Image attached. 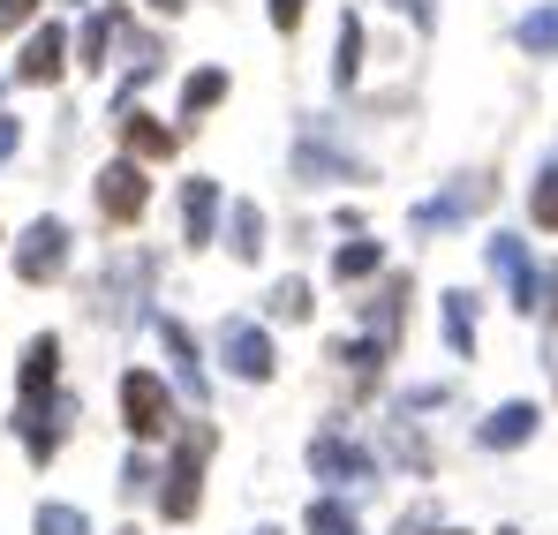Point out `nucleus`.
I'll return each mask as SVG.
<instances>
[{"instance_id":"4468645a","label":"nucleus","mask_w":558,"mask_h":535,"mask_svg":"<svg viewBox=\"0 0 558 535\" xmlns=\"http://www.w3.org/2000/svg\"><path fill=\"white\" fill-rule=\"evenodd\" d=\"M53 377H61V340H53V332H38V340L23 348V392H15V400H46V392H53Z\"/></svg>"},{"instance_id":"2f4dec72","label":"nucleus","mask_w":558,"mask_h":535,"mask_svg":"<svg viewBox=\"0 0 558 535\" xmlns=\"http://www.w3.org/2000/svg\"><path fill=\"white\" fill-rule=\"evenodd\" d=\"M31 8H38V0H0V23H23Z\"/></svg>"},{"instance_id":"20e7f679","label":"nucleus","mask_w":558,"mask_h":535,"mask_svg":"<svg viewBox=\"0 0 558 535\" xmlns=\"http://www.w3.org/2000/svg\"><path fill=\"white\" fill-rule=\"evenodd\" d=\"M144 204H151V181H144L136 159H113V167L98 174V211H106L113 227H136V219H144Z\"/></svg>"},{"instance_id":"7ed1b4c3","label":"nucleus","mask_w":558,"mask_h":535,"mask_svg":"<svg viewBox=\"0 0 558 535\" xmlns=\"http://www.w3.org/2000/svg\"><path fill=\"white\" fill-rule=\"evenodd\" d=\"M61 265H69V227H61V219L23 227V242H15V279L46 287V279H61Z\"/></svg>"},{"instance_id":"f8f14e48","label":"nucleus","mask_w":558,"mask_h":535,"mask_svg":"<svg viewBox=\"0 0 558 535\" xmlns=\"http://www.w3.org/2000/svg\"><path fill=\"white\" fill-rule=\"evenodd\" d=\"M294 174H302V181H371V167H363V159H348V151H332V144H317V136H302Z\"/></svg>"},{"instance_id":"a878e982","label":"nucleus","mask_w":558,"mask_h":535,"mask_svg":"<svg viewBox=\"0 0 558 535\" xmlns=\"http://www.w3.org/2000/svg\"><path fill=\"white\" fill-rule=\"evenodd\" d=\"M529 211H536V227H544V234H558V167L544 181H536V196H529Z\"/></svg>"},{"instance_id":"c9c22d12","label":"nucleus","mask_w":558,"mask_h":535,"mask_svg":"<svg viewBox=\"0 0 558 535\" xmlns=\"http://www.w3.org/2000/svg\"><path fill=\"white\" fill-rule=\"evenodd\" d=\"M69 8H84V0H69Z\"/></svg>"},{"instance_id":"b1692460","label":"nucleus","mask_w":558,"mask_h":535,"mask_svg":"<svg viewBox=\"0 0 558 535\" xmlns=\"http://www.w3.org/2000/svg\"><path fill=\"white\" fill-rule=\"evenodd\" d=\"M310 535H363V528H355V513H348L340 498H317V506H310Z\"/></svg>"},{"instance_id":"aec40b11","label":"nucleus","mask_w":558,"mask_h":535,"mask_svg":"<svg viewBox=\"0 0 558 535\" xmlns=\"http://www.w3.org/2000/svg\"><path fill=\"white\" fill-rule=\"evenodd\" d=\"M121 136H129L136 159H167V151H174V136H167L159 121H144V113H121Z\"/></svg>"},{"instance_id":"4c0bfd02","label":"nucleus","mask_w":558,"mask_h":535,"mask_svg":"<svg viewBox=\"0 0 558 535\" xmlns=\"http://www.w3.org/2000/svg\"><path fill=\"white\" fill-rule=\"evenodd\" d=\"M446 535H453V528H446Z\"/></svg>"},{"instance_id":"1a4fd4ad","label":"nucleus","mask_w":558,"mask_h":535,"mask_svg":"<svg viewBox=\"0 0 558 535\" xmlns=\"http://www.w3.org/2000/svg\"><path fill=\"white\" fill-rule=\"evenodd\" d=\"M196 498H204V460H196V446H182V452H174V467H167L159 513H167V521H189V513H196Z\"/></svg>"},{"instance_id":"72a5a7b5","label":"nucleus","mask_w":558,"mask_h":535,"mask_svg":"<svg viewBox=\"0 0 558 535\" xmlns=\"http://www.w3.org/2000/svg\"><path fill=\"white\" fill-rule=\"evenodd\" d=\"M544 302H551V309H558V271H551V287H544Z\"/></svg>"},{"instance_id":"bb28decb","label":"nucleus","mask_w":558,"mask_h":535,"mask_svg":"<svg viewBox=\"0 0 558 535\" xmlns=\"http://www.w3.org/2000/svg\"><path fill=\"white\" fill-rule=\"evenodd\" d=\"M302 309H310V287H302V279H279L272 287V317H302Z\"/></svg>"},{"instance_id":"c85d7f7f","label":"nucleus","mask_w":558,"mask_h":535,"mask_svg":"<svg viewBox=\"0 0 558 535\" xmlns=\"http://www.w3.org/2000/svg\"><path fill=\"white\" fill-rule=\"evenodd\" d=\"M121 490H151V460H136V452H129V467H121Z\"/></svg>"},{"instance_id":"393cba45","label":"nucleus","mask_w":558,"mask_h":535,"mask_svg":"<svg viewBox=\"0 0 558 535\" xmlns=\"http://www.w3.org/2000/svg\"><path fill=\"white\" fill-rule=\"evenodd\" d=\"M38 535H92V521L76 506H38Z\"/></svg>"},{"instance_id":"423d86ee","label":"nucleus","mask_w":558,"mask_h":535,"mask_svg":"<svg viewBox=\"0 0 558 535\" xmlns=\"http://www.w3.org/2000/svg\"><path fill=\"white\" fill-rule=\"evenodd\" d=\"M219 355L234 377H250V385H265L279 362H272V332L265 325H250V317H227V332H219Z\"/></svg>"},{"instance_id":"0eeeda50","label":"nucleus","mask_w":558,"mask_h":535,"mask_svg":"<svg viewBox=\"0 0 558 535\" xmlns=\"http://www.w3.org/2000/svg\"><path fill=\"white\" fill-rule=\"evenodd\" d=\"M310 467H317L325 483H371V475H377V452H363L355 438H340V430H325V438L310 446Z\"/></svg>"},{"instance_id":"e433bc0d","label":"nucleus","mask_w":558,"mask_h":535,"mask_svg":"<svg viewBox=\"0 0 558 535\" xmlns=\"http://www.w3.org/2000/svg\"><path fill=\"white\" fill-rule=\"evenodd\" d=\"M257 535H272V528H257Z\"/></svg>"},{"instance_id":"6ab92c4d","label":"nucleus","mask_w":558,"mask_h":535,"mask_svg":"<svg viewBox=\"0 0 558 535\" xmlns=\"http://www.w3.org/2000/svg\"><path fill=\"white\" fill-rule=\"evenodd\" d=\"M219 98H227V69H196V76L182 84V121H196V113H211Z\"/></svg>"},{"instance_id":"5701e85b","label":"nucleus","mask_w":558,"mask_h":535,"mask_svg":"<svg viewBox=\"0 0 558 535\" xmlns=\"http://www.w3.org/2000/svg\"><path fill=\"white\" fill-rule=\"evenodd\" d=\"M377 265H385V250H377L371 234H363V242H348V250L332 257V271H340V279H371Z\"/></svg>"},{"instance_id":"ddd939ff","label":"nucleus","mask_w":558,"mask_h":535,"mask_svg":"<svg viewBox=\"0 0 558 535\" xmlns=\"http://www.w3.org/2000/svg\"><path fill=\"white\" fill-rule=\"evenodd\" d=\"M182 227H189V242H196V250L219 234V181H204V174L182 181Z\"/></svg>"},{"instance_id":"6e6552de","label":"nucleus","mask_w":558,"mask_h":535,"mask_svg":"<svg viewBox=\"0 0 558 535\" xmlns=\"http://www.w3.org/2000/svg\"><path fill=\"white\" fill-rule=\"evenodd\" d=\"M483 196H490V181H453V189H446V196H423V204H415V227H423V234H446V227H461L468 211H475V204H483Z\"/></svg>"},{"instance_id":"7c9ffc66","label":"nucleus","mask_w":558,"mask_h":535,"mask_svg":"<svg viewBox=\"0 0 558 535\" xmlns=\"http://www.w3.org/2000/svg\"><path fill=\"white\" fill-rule=\"evenodd\" d=\"M15 136H23V129H15V113H0V167H8V151H15Z\"/></svg>"},{"instance_id":"f704fd0d","label":"nucleus","mask_w":558,"mask_h":535,"mask_svg":"<svg viewBox=\"0 0 558 535\" xmlns=\"http://www.w3.org/2000/svg\"><path fill=\"white\" fill-rule=\"evenodd\" d=\"M551 377H558V355H551Z\"/></svg>"},{"instance_id":"412c9836","label":"nucleus","mask_w":558,"mask_h":535,"mask_svg":"<svg viewBox=\"0 0 558 535\" xmlns=\"http://www.w3.org/2000/svg\"><path fill=\"white\" fill-rule=\"evenodd\" d=\"M521 53H558V8H536V15H521Z\"/></svg>"},{"instance_id":"473e14b6","label":"nucleus","mask_w":558,"mask_h":535,"mask_svg":"<svg viewBox=\"0 0 558 535\" xmlns=\"http://www.w3.org/2000/svg\"><path fill=\"white\" fill-rule=\"evenodd\" d=\"M151 8H159V15H182V8H189V0H151Z\"/></svg>"},{"instance_id":"9b49d317","label":"nucleus","mask_w":558,"mask_h":535,"mask_svg":"<svg viewBox=\"0 0 558 535\" xmlns=\"http://www.w3.org/2000/svg\"><path fill=\"white\" fill-rule=\"evenodd\" d=\"M61 61H69V38L46 23V31H31V46L15 61V84H61Z\"/></svg>"},{"instance_id":"9d476101","label":"nucleus","mask_w":558,"mask_h":535,"mask_svg":"<svg viewBox=\"0 0 558 535\" xmlns=\"http://www.w3.org/2000/svg\"><path fill=\"white\" fill-rule=\"evenodd\" d=\"M529 438H536V408H529V400H506V408L483 415V430H475L483 452H513V446H529Z\"/></svg>"},{"instance_id":"f3484780","label":"nucleus","mask_w":558,"mask_h":535,"mask_svg":"<svg viewBox=\"0 0 558 535\" xmlns=\"http://www.w3.org/2000/svg\"><path fill=\"white\" fill-rule=\"evenodd\" d=\"M227 242H234V257L257 265V250H265V211H257V204H234V211H227Z\"/></svg>"},{"instance_id":"4be33fe9","label":"nucleus","mask_w":558,"mask_h":535,"mask_svg":"<svg viewBox=\"0 0 558 535\" xmlns=\"http://www.w3.org/2000/svg\"><path fill=\"white\" fill-rule=\"evenodd\" d=\"M121 31H129V15H121V8H106V15H92V31H84V61H106V46H113V38H121Z\"/></svg>"},{"instance_id":"2eb2a0df","label":"nucleus","mask_w":558,"mask_h":535,"mask_svg":"<svg viewBox=\"0 0 558 535\" xmlns=\"http://www.w3.org/2000/svg\"><path fill=\"white\" fill-rule=\"evenodd\" d=\"M159 340H167V355H174V369H182V392L204 408V362H196V340H189V325H174V317H159Z\"/></svg>"},{"instance_id":"dca6fc26","label":"nucleus","mask_w":558,"mask_h":535,"mask_svg":"<svg viewBox=\"0 0 558 535\" xmlns=\"http://www.w3.org/2000/svg\"><path fill=\"white\" fill-rule=\"evenodd\" d=\"M355 76H363V15L348 8V15H340V53H332V84L348 90Z\"/></svg>"},{"instance_id":"39448f33","label":"nucleus","mask_w":558,"mask_h":535,"mask_svg":"<svg viewBox=\"0 0 558 535\" xmlns=\"http://www.w3.org/2000/svg\"><path fill=\"white\" fill-rule=\"evenodd\" d=\"M490 271L506 279V294H513V309H544V271L529 265V250H521V234H490Z\"/></svg>"},{"instance_id":"f257e3e1","label":"nucleus","mask_w":558,"mask_h":535,"mask_svg":"<svg viewBox=\"0 0 558 535\" xmlns=\"http://www.w3.org/2000/svg\"><path fill=\"white\" fill-rule=\"evenodd\" d=\"M121 423H129V438H167L174 430V392L151 369H129L121 377Z\"/></svg>"},{"instance_id":"c756f323","label":"nucleus","mask_w":558,"mask_h":535,"mask_svg":"<svg viewBox=\"0 0 558 535\" xmlns=\"http://www.w3.org/2000/svg\"><path fill=\"white\" fill-rule=\"evenodd\" d=\"M302 23V0H272V31H294Z\"/></svg>"},{"instance_id":"a211bd4d","label":"nucleus","mask_w":558,"mask_h":535,"mask_svg":"<svg viewBox=\"0 0 558 535\" xmlns=\"http://www.w3.org/2000/svg\"><path fill=\"white\" fill-rule=\"evenodd\" d=\"M446 348L453 355H475V294H446Z\"/></svg>"},{"instance_id":"f03ea898","label":"nucleus","mask_w":558,"mask_h":535,"mask_svg":"<svg viewBox=\"0 0 558 535\" xmlns=\"http://www.w3.org/2000/svg\"><path fill=\"white\" fill-rule=\"evenodd\" d=\"M69 415H76V400H61V392H46V400H15V438L31 460H53L61 452V430H69Z\"/></svg>"},{"instance_id":"cd10ccee","label":"nucleus","mask_w":558,"mask_h":535,"mask_svg":"<svg viewBox=\"0 0 558 535\" xmlns=\"http://www.w3.org/2000/svg\"><path fill=\"white\" fill-rule=\"evenodd\" d=\"M392 8H400L415 31H438V0H392Z\"/></svg>"}]
</instances>
